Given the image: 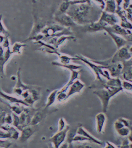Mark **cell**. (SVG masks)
Instances as JSON below:
<instances>
[{
	"mask_svg": "<svg viewBox=\"0 0 132 148\" xmlns=\"http://www.w3.org/2000/svg\"><path fill=\"white\" fill-rule=\"evenodd\" d=\"M73 6L69 9L67 14L76 23L85 25L99 20L102 12L100 10V8H95L91 6L90 2L76 1L73 3Z\"/></svg>",
	"mask_w": 132,
	"mask_h": 148,
	"instance_id": "6da1fadb",
	"label": "cell"
},
{
	"mask_svg": "<svg viewBox=\"0 0 132 148\" xmlns=\"http://www.w3.org/2000/svg\"><path fill=\"white\" fill-rule=\"evenodd\" d=\"M123 90L122 86H105L102 89H96L93 93L100 99L102 104L103 111L105 113L108 110L110 99Z\"/></svg>",
	"mask_w": 132,
	"mask_h": 148,
	"instance_id": "7a4b0ae2",
	"label": "cell"
},
{
	"mask_svg": "<svg viewBox=\"0 0 132 148\" xmlns=\"http://www.w3.org/2000/svg\"><path fill=\"white\" fill-rule=\"evenodd\" d=\"M76 57L78 58V60H81L87 65L93 71L96 76V80L95 82V83L97 82V84H100L105 79L110 80L112 78L110 72H108V69H105L103 66L96 64L93 62L91 60L88 59L82 55H77Z\"/></svg>",
	"mask_w": 132,
	"mask_h": 148,
	"instance_id": "3957f363",
	"label": "cell"
},
{
	"mask_svg": "<svg viewBox=\"0 0 132 148\" xmlns=\"http://www.w3.org/2000/svg\"><path fill=\"white\" fill-rule=\"evenodd\" d=\"M91 61L96 64L103 66L105 69H108L110 73V76H112V78H119L120 77L122 76L124 67L122 62L112 63L109 59L104 61L91 60Z\"/></svg>",
	"mask_w": 132,
	"mask_h": 148,
	"instance_id": "277c9868",
	"label": "cell"
},
{
	"mask_svg": "<svg viewBox=\"0 0 132 148\" xmlns=\"http://www.w3.org/2000/svg\"><path fill=\"white\" fill-rule=\"evenodd\" d=\"M132 57V53L129 51V49H127V47L124 46L118 49L117 51L109 60L112 63H123L130 59Z\"/></svg>",
	"mask_w": 132,
	"mask_h": 148,
	"instance_id": "5b68a950",
	"label": "cell"
},
{
	"mask_svg": "<svg viewBox=\"0 0 132 148\" xmlns=\"http://www.w3.org/2000/svg\"><path fill=\"white\" fill-rule=\"evenodd\" d=\"M69 130V126L66 127L62 131H59L55 134L50 139V143L53 145L55 148H59L61 144L64 143L67 138L68 132Z\"/></svg>",
	"mask_w": 132,
	"mask_h": 148,
	"instance_id": "8992f818",
	"label": "cell"
},
{
	"mask_svg": "<svg viewBox=\"0 0 132 148\" xmlns=\"http://www.w3.org/2000/svg\"><path fill=\"white\" fill-rule=\"evenodd\" d=\"M99 20L105 22L109 26H113L119 22V18L115 14L108 13L105 11H103L101 13Z\"/></svg>",
	"mask_w": 132,
	"mask_h": 148,
	"instance_id": "52a82bcc",
	"label": "cell"
},
{
	"mask_svg": "<svg viewBox=\"0 0 132 148\" xmlns=\"http://www.w3.org/2000/svg\"><path fill=\"white\" fill-rule=\"evenodd\" d=\"M107 26H109L107 23L99 20L97 22L85 25L84 29L85 32L93 33L104 30V28Z\"/></svg>",
	"mask_w": 132,
	"mask_h": 148,
	"instance_id": "ba28073f",
	"label": "cell"
},
{
	"mask_svg": "<svg viewBox=\"0 0 132 148\" xmlns=\"http://www.w3.org/2000/svg\"><path fill=\"white\" fill-rule=\"evenodd\" d=\"M55 19L60 25L66 27H71L76 25V23L74 21L70 16L65 14L57 15L55 18Z\"/></svg>",
	"mask_w": 132,
	"mask_h": 148,
	"instance_id": "9c48e42d",
	"label": "cell"
},
{
	"mask_svg": "<svg viewBox=\"0 0 132 148\" xmlns=\"http://www.w3.org/2000/svg\"><path fill=\"white\" fill-rule=\"evenodd\" d=\"M35 127V126L29 125L22 128L19 138V140L21 143L26 142L34 135L37 131Z\"/></svg>",
	"mask_w": 132,
	"mask_h": 148,
	"instance_id": "30bf717a",
	"label": "cell"
},
{
	"mask_svg": "<svg viewBox=\"0 0 132 148\" xmlns=\"http://www.w3.org/2000/svg\"><path fill=\"white\" fill-rule=\"evenodd\" d=\"M85 87V84L82 82L77 79L69 88V91L67 93V99L73 94L80 93Z\"/></svg>",
	"mask_w": 132,
	"mask_h": 148,
	"instance_id": "8fae6325",
	"label": "cell"
},
{
	"mask_svg": "<svg viewBox=\"0 0 132 148\" xmlns=\"http://www.w3.org/2000/svg\"><path fill=\"white\" fill-rule=\"evenodd\" d=\"M105 31L110 35V37L112 38L113 40L114 41V42L116 45L118 49H120L121 47H124L125 45L127 44V41L123 37L117 34H115L110 31H108V30H105Z\"/></svg>",
	"mask_w": 132,
	"mask_h": 148,
	"instance_id": "7c38bea8",
	"label": "cell"
},
{
	"mask_svg": "<svg viewBox=\"0 0 132 148\" xmlns=\"http://www.w3.org/2000/svg\"><path fill=\"white\" fill-rule=\"evenodd\" d=\"M46 109L44 108V110H38L35 113L33 116H32L30 125L36 126L44 120L46 116V112H45Z\"/></svg>",
	"mask_w": 132,
	"mask_h": 148,
	"instance_id": "4fadbf2b",
	"label": "cell"
},
{
	"mask_svg": "<svg viewBox=\"0 0 132 148\" xmlns=\"http://www.w3.org/2000/svg\"><path fill=\"white\" fill-rule=\"evenodd\" d=\"M1 127L2 129L7 132L8 133L10 134L12 139H14L15 140H17L18 139H19L20 134L15 126L14 127V126H10L8 124H5V125H2L1 126Z\"/></svg>",
	"mask_w": 132,
	"mask_h": 148,
	"instance_id": "5bb4252c",
	"label": "cell"
},
{
	"mask_svg": "<svg viewBox=\"0 0 132 148\" xmlns=\"http://www.w3.org/2000/svg\"><path fill=\"white\" fill-rule=\"evenodd\" d=\"M95 118L97 121V131L99 133H101L103 132L105 125L106 121L105 114L103 112L99 113L96 116Z\"/></svg>",
	"mask_w": 132,
	"mask_h": 148,
	"instance_id": "9a60e30c",
	"label": "cell"
},
{
	"mask_svg": "<svg viewBox=\"0 0 132 148\" xmlns=\"http://www.w3.org/2000/svg\"><path fill=\"white\" fill-rule=\"evenodd\" d=\"M0 95L1 97L5 99V100H7L12 103H16V104H21L24 105L25 106H29L28 104H27L24 101H23L21 99H18L15 97L14 96H10L8 94H6L4 92H3L0 88Z\"/></svg>",
	"mask_w": 132,
	"mask_h": 148,
	"instance_id": "2e32d148",
	"label": "cell"
},
{
	"mask_svg": "<svg viewBox=\"0 0 132 148\" xmlns=\"http://www.w3.org/2000/svg\"><path fill=\"white\" fill-rule=\"evenodd\" d=\"M71 72H72V73H71V77L70 78L69 81L61 90L59 91V92L66 93V92L67 91V90L69 88V87L71 86V85L73 84L74 82H75L78 78V76H79V74H80V71H79L74 70V71H71Z\"/></svg>",
	"mask_w": 132,
	"mask_h": 148,
	"instance_id": "e0dca14e",
	"label": "cell"
},
{
	"mask_svg": "<svg viewBox=\"0 0 132 148\" xmlns=\"http://www.w3.org/2000/svg\"><path fill=\"white\" fill-rule=\"evenodd\" d=\"M117 10V4L115 0H106L104 11L108 13L115 14Z\"/></svg>",
	"mask_w": 132,
	"mask_h": 148,
	"instance_id": "ac0fdd59",
	"label": "cell"
},
{
	"mask_svg": "<svg viewBox=\"0 0 132 148\" xmlns=\"http://www.w3.org/2000/svg\"><path fill=\"white\" fill-rule=\"evenodd\" d=\"M58 92H59L58 90H55L49 94V96L47 98V103L44 108L48 109L54 104V102L55 101L56 99H57Z\"/></svg>",
	"mask_w": 132,
	"mask_h": 148,
	"instance_id": "d6986e66",
	"label": "cell"
},
{
	"mask_svg": "<svg viewBox=\"0 0 132 148\" xmlns=\"http://www.w3.org/2000/svg\"><path fill=\"white\" fill-rule=\"evenodd\" d=\"M122 77L125 80H132V66H124Z\"/></svg>",
	"mask_w": 132,
	"mask_h": 148,
	"instance_id": "ffe728a7",
	"label": "cell"
},
{
	"mask_svg": "<svg viewBox=\"0 0 132 148\" xmlns=\"http://www.w3.org/2000/svg\"><path fill=\"white\" fill-rule=\"evenodd\" d=\"M72 145L73 148H99L95 145L86 142H73Z\"/></svg>",
	"mask_w": 132,
	"mask_h": 148,
	"instance_id": "44dd1931",
	"label": "cell"
},
{
	"mask_svg": "<svg viewBox=\"0 0 132 148\" xmlns=\"http://www.w3.org/2000/svg\"><path fill=\"white\" fill-rule=\"evenodd\" d=\"M52 64L54 65H56V66H58L63 67L66 68L67 69H69L71 71H74V70H78L81 68V66L80 65H74V64H63L59 63V62H52Z\"/></svg>",
	"mask_w": 132,
	"mask_h": 148,
	"instance_id": "7402d4cb",
	"label": "cell"
},
{
	"mask_svg": "<svg viewBox=\"0 0 132 148\" xmlns=\"http://www.w3.org/2000/svg\"><path fill=\"white\" fill-rule=\"evenodd\" d=\"M59 59L61 61V63L63 64H68L71 62V61L72 60H78V58L76 57L73 58V57H69L67 55H59Z\"/></svg>",
	"mask_w": 132,
	"mask_h": 148,
	"instance_id": "603a6c76",
	"label": "cell"
},
{
	"mask_svg": "<svg viewBox=\"0 0 132 148\" xmlns=\"http://www.w3.org/2000/svg\"><path fill=\"white\" fill-rule=\"evenodd\" d=\"M70 5V2L66 1L61 3V5L59 8V13L58 15H61V14H63L65 12H67L69 10V8Z\"/></svg>",
	"mask_w": 132,
	"mask_h": 148,
	"instance_id": "cb8c5ba5",
	"label": "cell"
},
{
	"mask_svg": "<svg viewBox=\"0 0 132 148\" xmlns=\"http://www.w3.org/2000/svg\"><path fill=\"white\" fill-rule=\"evenodd\" d=\"M122 86L123 90L132 92V82L127 80H124L122 82Z\"/></svg>",
	"mask_w": 132,
	"mask_h": 148,
	"instance_id": "d4e9b609",
	"label": "cell"
},
{
	"mask_svg": "<svg viewBox=\"0 0 132 148\" xmlns=\"http://www.w3.org/2000/svg\"><path fill=\"white\" fill-rule=\"evenodd\" d=\"M10 108L12 109L14 114H17V115H20L22 114V112L24 111V109L22 108L21 107H20L19 106H16V105H14V106H10Z\"/></svg>",
	"mask_w": 132,
	"mask_h": 148,
	"instance_id": "484cf974",
	"label": "cell"
},
{
	"mask_svg": "<svg viewBox=\"0 0 132 148\" xmlns=\"http://www.w3.org/2000/svg\"><path fill=\"white\" fill-rule=\"evenodd\" d=\"M25 45L21 44L20 43L16 42L15 44L14 45V46L12 48V53H20V49L21 47H24Z\"/></svg>",
	"mask_w": 132,
	"mask_h": 148,
	"instance_id": "4316f807",
	"label": "cell"
},
{
	"mask_svg": "<svg viewBox=\"0 0 132 148\" xmlns=\"http://www.w3.org/2000/svg\"><path fill=\"white\" fill-rule=\"evenodd\" d=\"M11 136L7 132L5 131L3 129H0V139H10Z\"/></svg>",
	"mask_w": 132,
	"mask_h": 148,
	"instance_id": "83f0119b",
	"label": "cell"
},
{
	"mask_svg": "<svg viewBox=\"0 0 132 148\" xmlns=\"http://www.w3.org/2000/svg\"><path fill=\"white\" fill-rule=\"evenodd\" d=\"M68 126L65 119L61 118L59 121V131H62Z\"/></svg>",
	"mask_w": 132,
	"mask_h": 148,
	"instance_id": "f1b7e54d",
	"label": "cell"
},
{
	"mask_svg": "<svg viewBox=\"0 0 132 148\" xmlns=\"http://www.w3.org/2000/svg\"><path fill=\"white\" fill-rule=\"evenodd\" d=\"M6 114H7L4 109L0 108V124L1 126L5 123V118Z\"/></svg>",
	"mask_w": 132,
	"mask_h": 148,
	"instance_id": "f546056e",
	"label": "cell"
},
{
	"mask_svg": "<svg viewBox=\"0 0 132 148\" xmlns=\"http://www.w3.org/2000/svg\"><path fill=\"white\" fill-rule=\"evenodd\" d=\"M12 143L9 141L6 140L5 139H0V148L5 147V148H10L11 146Z\"/></svg>",
	"mask_w": 132,
	"mask_h": 148,
	"instance_id": "4dcf8cb0",
	"label": "cell"
},
{
	"mask_svg": "<svg viewBox=\"0 0 132 148\" xmlns=\"http://www.w3.org/2000/svg\"><path fill=\"white\" fill-rule=\"evenodd\" d=\"M5 123L8 125L13 123V116L10 114H7L5 118Z\"/></svg>",
	"mask_w": 132,
	"mask_h": 148,
	"instance_id": "1f68e13d",
	"label": "cell"
},
{
	"mask_svg": "<svg viewBox=\"0 0 132 148\" xmlns=\"http://www.w3.org/2000/svg\"><path fill=\"white\" fill-rule=\"evenodd\" d=\"M97 3L98 6L100 7L102 10H104L105 8V3L104 0H93Z\"/></svg>",
	"mask_w": 132,
	"mask_h": 148,
	"instance_id": "d6a6232c",
	"label": "cell"
},
{
	"mask_svg": "<svg viewBox=\"0 0 132 148\" xmlns=\"http://www.w3.org/2000/svg\"><path fill=\"white\" fill-rule=\"evenodd\" d=\"M2 18V16H1V15H0V33H3V34L7 35L8 34L7 32L4 29V27H3L2 24V22H1L2 18Z\"/></svg>",
	"mask_w": 132,
	"mask_h": 148,
	"instance_id": "836d02e7",
	"label": "cell"
},
{
	"mask_svg": "<svg viewBox=\"0 0 132 148\" xmlns=\"http://www.w3.org/2000/svg\"><path fill=\"white\" fill-rule=\"evenodd\" d=\"M124 66H132V57L130 59L123 62Z\"/></svg>",
	"mask_w": 132,
	"mask_h": 148,
	"instance_id": "e575fe53",
	"label": "cell"
},
{
	"mask_svg": "<svg viewBox=\"0 0 132 148\" xmlns=\"http://www.w3.org/2000/svg\"><path fill=\"white\" fill-rule=\"evenodd\" d=\"M115 1L117 4V10H121L120 8V5L122 3L123 0H115Z\"/></svg>",
	"mask_w": 132,
	"mask_h": 148,
	"instance_id": "d590c367",
	"label": "cell"
},
{
	"mask_svg": "<svg viewBox=\"0 0 132 148\" xmlns=\"http://www.w3.org/2000/svg\"><path fill=\"white\" fill-rule=\"evenodd\" d=\"M69 145V144L67 142H65V143H64L63 144H61L59 148H68Z\"/></svg>",
	"mask_w": 132,
	"mask_h": 148,
	"instance_id": "8d00e7d4",
	"label": "cell"
},
{
	"mask_svg": "<svg viewBox=\"0 0 132 148\" xmlns=\"http://www.w3.org/2000/svg\"><path fill=\"white\" fill-rule=\"evenodd\" d=\"M105 148H115L114 146H112V145L110 143H108V146Z\"/></svg>",
	"mask_w": 132,
	"mask_h": 148,
	"instance_id": "74e56055",
	"label": "cell"
},
{
	"mask_svg": "<svg viewBox=\"0 0 132 148\" xmlns=\"http://www.w3.org/2000/svg\"><path fill=\"white\" fill-rule=\"evenodd\" d=\"M49 148H55L53 145L51 143L49 145Z\"/></svg>",
	"mask_w": 132,
	"mask_h": 148,
	"instance_id": "f35d334b",
	"label": "cell"
},
{
	"mask_svg": "<svg viewBox=\"0 0 132 148\" xmlns=\"http://www.w3.org/2000/svg\"><path fill=\"white\" fill-rule=\"evenodd\" d=\"M129 148V147H127V145H123V146H122V147H121V148Z\"/></svg>",
	"mask_w": 132,
	"mask_h": 148,
	"instance_id": "ab89813d",
	"label": "cell"
},
{
	"mask_svg": "<svg viewBox=\"0 0 132 148\" xmlns=\"http://www.w3.org/2000/svg\"><path fill=\"white\" fill-rule=\"evenodd\" d=\"M129 51L132 54V47H131L129 49Z\"/></svg>",
	"mask_w": 132,
	"mask_h": 148,
	"instance_id": "60d3db41",
	"label": "cell"
},
{
	"mask_svg": "<svg viewBox=\"0 0 132 148\" xmlns=\"http://www.w3.org/2000/svg\"><path fill=\"white\" fill-rule=\"evenodd\" d=\"M129 81H130V82H132V80H129Z\"/></svg>",
	"mask_w": 132,
	"mask_h": 148,
	"instance_id": "b9f144b4",
	"label": "cell"
},
{
	"mask_svg": "<svg viewBox=\"0 0 132 148\" xmlns=\"http://www.w3.org/2000/svg\"><path fill=\"white\" fill-rule=\"evenodd\" d=\"M0 148H5V147H1Z\"/></svg>",
	"mask_w": 132,
	"mask_h": 148,
	"instance_id": "7bdbcfd3",
	"label": "cell"
},
{
	"mask_svg": "<svg viewBox=\"0 0 132 148\" xmlns=\"http://www.w3.org/2000/svg\"><path fill=\"white\" fill-rule=\"evenodd\" d=\"M131 35H132V31H131Z\"/></svg>",
	"mask_w": 132,
	"mask_h": 148,
	"instance_id": "ee69618b",
	"label": "cell"
}]
</instances>
